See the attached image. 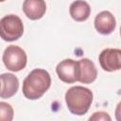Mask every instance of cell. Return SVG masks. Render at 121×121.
<instances>
[{"instance_id":"7c38bea8","label":"cell","mask_w":121,"mask_h":121,"mask_svg":"<svg viewBox=\"0 0 121 121\" xmlns=\"http://www.w3.org/2000/svg\"><path fill=\"white\" fill-rule=\"evenodd\" d=\"M14 112L11 105L7 102H0V121H11Z\"/></svg>"},{"instance_id":"7a4b0ae2","label":"cell","mask_w":121,"mask_h":121,"mask_svg":"<svg viewBox=\"0 0 121 121\" xmlns=\"http://www.w3.org/2000/svg\"><path fill=\"white\" fill-rule=\"evenodd\" d=\"M93 93L90 89L83 86H74L65 93V102L69 112L75 115L85 114L92 102Z\"/></svg>"},{"instance_id":"9c48e42d","label":"cell","mask_w":121,"mask_h":121,"mask_svg":"<svg viewBox=\"0 0 121 121\" xmlns=\"http://www.w3.org/2000/svg\"><path fill=\"white\" fill-rule=\"evenodd\" d=\"M19 88L18 78L11 73H4L0 75V97L10 98Z\"/></svg>"},{"instance_id":"277c9868","label":"cell","mask_w":121,"mask_h":121,"mask_svg":"<svg viewBox=\"0 0 121 121\" xmlns=\"http://www.w3.org/2000/svg\"><path fill=\"white\" fill-rule=\"evenodd\" d=\"M2 60L8 70L11 72H19L26 67L27 57L23 48L11 44L5 49Z\"/></svg>"},{"instance_id":"4fadbf2b","label":"cell","mask_w":121,"mask_h":121,"mask_svg":"<svg viewBox=\"0 0 121 121\" xmlns=\"http://www.w3.org/2000/svg\"><path fill=\"white\" fill-rule=\"evenodd\" d=\"M89 120H95V121H111L112 118L111 116L105 112H94V114L92 116H90Z\"/></svg>"},{"instance_id":"ba28073f","label":"cell","mask_w":121,"mask_h":121,"mask_svg":"<svg viewBox=\"0 0 121 121\" xmlns=\"http://www.w3.org/2000/svg\"><path fill=\"white\" fill-rule=\"evenodd\" d=\"M78 81L83 84H90L96 79L97 71L95 63L91 60L87 58L80 59L79 60H78Z\"/></svg>"},{"instance_id":"5bb4252c","label":"cell","mask_w":121,"mask_h":121,"mask_svg":"<svg viewBox=\"0 0 121 121\" xmlns=\"http://www.w3.org/2000/svg\"><path fill=\"white\" fill-rule=\"evenodd\" d=\"M4 1H6V0H0V2H4Z\"/></svg>"},{"instance_id":"52a82bcc","label":"cell","mask_w":121,"mask_h":121,"mask_svg":"<svg viewBox=\"0 0 121 121\" xmlns=\"http://www.w3.org/2000/svg\"><path fill=\"white\" fill-rule=\"evenodd\" d=\"M95 27L96 31L103 35H108L113 32L116 26V21L112 12L103 10L99 12L95 18Z\"/></svg>"},{"instance_id":"8992f818","label":"cell","mask_w":121,"mask_h":121,"mask_svg":"<svg viewBox=\"0 0 121 121\" xmlns=\"http://www.w3.org/2000/svg\"><path fill=\"white\" fill-rule=\"evenodd\" d=\"M56 72L59 78L65 83H74L78 81V60L66 59L58 63Z\"/></svg>"},{"instance_id":"8fae6325","label":"cell","mask_w":121,"mask_h":121,"mask_svg":"<svg viewBox=\"0 0 121 121\" xmlns=\"http://www.w3.org/2000/svg\"><path fill=\"white\" fill-rule=\"evenodd\" d=\"M69 13L73 20L76 22L86 21L91 14V8L86 1L76 0L69 8Z\"/></svg>"},{"instance_id":"3957f363","label":"cell","mask_w":121,"mask_h":121,"mask_svg":"<svg viewBox=\"0 0 121 121\" xmlns=\"http://www.w3.org/2000/svg\"><path fill=\"white\" fill-rule=\"evenodd\" d=\"M24 25L20 17L14 14L4 16L0 20V38L6 42H13L22 37Z\"/></svg>"},{"instance_id":"5b68a950","label":"cell","mask_w":121,"mask_h":121,"mask_svg":"<svg viewBox=\"0 0 121 121\" xmlns=\"http://www.w3.org/2000/svg\"><path fill=\"white\" fill-rule=\"evenodd\" d=\"M101 68L107 72H114L121 68V50L119 48H106L98 57Z\"/></svg>"},{"instance_id":"6da1fadb","label":"cell","mask_w":121,"mask_h":121,"mask_svg":"<svg viewBox=\"0 0 121 121\" xmlns=\"http://www.w3.org/2000/svg\"><path fill=\"white\" fill-rule=\"evenodd\" d=\"M51 77L49 73L41 68L32 70L23 82V94L26 98L36 100L41 98L50 88Z\"/></svg>"},{"instance_id":"30bf717a","label":"cell","mask_w":121,"mask_h":121,"mask_svg":"<svg viewBox=\"0 0 121 121\" xmlns=\"http://www.w3.org/2000/svg\"><path fill=\"white\" fill-rule=\"evenodd\" d=\"M23 11L30 20H39L43 17L46 11L44 0H25L23 3Z\"/></svg>"}]
</instances>
